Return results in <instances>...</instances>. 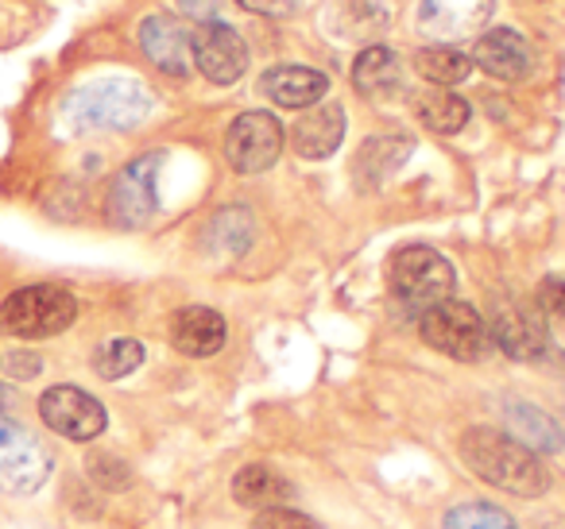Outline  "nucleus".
I'll list each match as a JSON object with an SVG mask.
<instances>
[{
    "instance_id": "f257e3e1",
    "label": "nucleus",
    "mask_w": 565,
    "mask_h": 529,
    "mask_svg": "<svg viewBox=\"0 0 565 529\" xmlns=\"http://www.w3.org/2000/svg\"><path fill=\"white\" fill-rule=\"evenodd\" d=\"M461 464L469 467L477 479H484L488 487L503 490L515 498H539L550 490V467L542 464V456L534 449H526L523 441H515L503 429H469L457 444Z\"/></svg>"
},
{
    "instance_id": "f03ea898",
    "label": "nucleus",
    "mask_w": 565,
    "mask_h": 529,
    "mask_svg": "<svg viewBox=\"0 0 565 529\" xmlns=\"http://www.w3.org/2000/svg\"><path fill=\"white\" fill-rule=\"evenodd\" d=\"M151 112L148 89L136 78H105L74 89L63 101V120L71 132H128Z\"/></svg>"
},
{
    "instance_id": "7ed1b4c3",
    "label": "nucleus",
    "mask_w": 565,
    "mask_h": 529,
    "mask_svg": "<svg viewBox=\"0 0 565 529\" xmlns=\"http://www.w3.org/2000/svg\"><path fill=\"white\" fill-rule=\"evenodd\" d=\"M74 321H78V302L71 290L55 287V282L24 287L0 305V328L20 341H47V336L66 333Z\"/></svg>"
},
{
    "instance_id": "20e7f679",
    "label": "nucleus",
    "mask_w": 565,
    "mask_h": 529,
    "mask_svg": "<svg viewBox=\"0 0 565 529\" xmlns=\"http://www.w3.org/2000/svg\"><path fill=\"white\" fill-rule=\"evenodd\" d=\"M418 333L434 352L457 359V364H480L492 348L488 321L469 302H457V298L426 305L423 317H418Z\"/></svg>"
},
{
    "instance_id": "39448f33",
    "label": "nucleus",
    "mask_w": 565,
    "mask_h": 529,
    "mask_svg": "<svg viewBox=\"0 0 565 529\" xmlns=\"http://www.w3.org/2000/svg\"><path fill=\"white\" fill-rule=\"evenodd\" d=\"M387 287H392V294L399 302L426 310V305L454 298L457 271L430 244H407V248H399L387 259Z\"/></svg>"
},
{
    "instance_id": "423d86ee",
    "label": "nucleus",
    "mask_w": 565,
    "mask_h": 529,
    "mask_svg": "<svg viewBox=\"0 0 565 529\" xmlns=\"http://www.w3.org/2000/svg\"><path fill=\"white\" fill-rule=\"evenodd\" d=\"M163 151L132 159L105 194V217L117 228H143L159 209V171H163Z\"/></svg>"
},
{
    "instance_id": "0eeeda50",
    "label": "nucleus",
    "mask_w": 565,
    "mask_h": 529,
    "mask_svg": "<svg viewBox=\"0 0 565 529\" xmlns=\"http://www.w3.org/2000/svg\"><path fill=\"white\" fill-rule=\"evenodd\" d=\"M51 452L20 421L0 413V490L35 495L51 479Z\"/></svg>"
},
{
    "instance_id": "6e6552de",
    "label": "nucleus",
    "mask_w": 565,
    "mask_h": 529,
    "mask_svg": "<svg viewBox=\"0 0 565 529\" xmlns=\"http://www.w3.org/2000/svg\"><path fill=\"white\" fill-rule=\"evenodd\" d=\"M40 418H43V425H47L51 433L66 436V441H78V444L97 441V436L105 433V425H109V413H105V406L97 402L89 390L71 387V382H58V387L43 390Z\"/></svg>"
},
{
    "instance_id": "1a4fd4ad",
    "label": "nucleus",
    "mask_w": 565,
    "mask_h": 529,
    "mask_svg": "<svg viewBox=\"0 0 565 529\" xmlns=\"http://www.w3.org/2000/svg\"><path fill=\"white\" fill-rule=\"evenodd\" d=\"M282 151V125L271 112H241L225 132V163L236 174H259L275 166Z\"/></svg>"
},
{
    "instance_id": "9d476101",
    "label": "nucleus",
    "mask_w": 565,
    "mask_h": 529,
    "mask_svg": "<svg viewBox=\"0 0 565 529\" xmlns=\"http://www.w3.org/2000/svg\"><path fill=\"white\" fill-rule=\"evenodd\" d=\"M190 55H194L198 74L213 86H233L248 71V47L241 32L221 20H205L190 32Z\"/></svg>"
},
{
    "instance_id": "9b49d317",
    "label": "nucleus",
    "mask_w": 565,
    "mask_h": 529,
    "mask_svg": "<svg viewBox=\"0 0 565 529\" xmlns=\"http://www.w3.org/2000/svg\"><path fill=\"white\" fill-rule=\"evenodd\" d=\"M492 344L511 359H542L550 348V325L534 302H508L488 325Z\"/></svg>"
},
{
    "instance_id": "f8f14e48",
    "label": "nucleus",
    "mask_w": 565,
    "mask_h": 529,
    "mask_svg": "<svg viewBox=\"0 0 565 529\" xmlns=\"http://www.w3.org/2000/svg\"><path fill=\"white\" fill-rule=\"evenodd\" d=\"M495 0H423L418 4V32L438 43L469 40L492 17Z\"/></svg>"
},
{
    "instance_id": "ddd939ff",
    "label": "nucleus",
    "mask_w": 565,
    "mask_h": 529,
    "mask_svg": "<svg viewBox=\"0 0 565 529\" xmlns=\"http://www.w3.org/2000/svg\"><path fill=\"white\" fill-rule=\"evenodd\" d=\"M318 24L338 43H376L392 24L384 0H330L318 17Z\"/></svg>"
},
{
    "instance_id": "4468645a",
    "label": "nucleus",
    "mask_w": 565,
    "mask_h": 529,
    "mask_svg": "<svg viewBox=\"0 0 565 529\" xmlns=\"http://www.w3.org/2000/svg\"><path fill=\"white\" fill-rule=\"evenodd\" d=\"M140 47H143V55H148L163 74H171V78H186V74L194 71L190 32L174 17L156 12V17L143 20L140 24Z\"/></svg>"
},
{
    "instance_id": "2eb2a0df",
    "label": "nucleus",
    "mask_w": 565,
    "mask_h": 529,
    "mask_svg": "<svg viewBox=\"0 0 565 529\" xmlns=\"http://www.w3.org/2000/svg\"><path fill=\"white\" fill-rule=\"evenodd\" d=\"M472 58H477L480 71L495 82H519V78H526L534 66L531 43L519 32H511V28H492V32L480 35Z\"/></svg>"
},
{
    "instance_id": "dca6fc26",
    "label": "nucleus",
    "mask_w": 565,
    "mask_h": 529,
    "mask_svg": "<svg viewBox=\"0 0 565 529\" xmlns=\"http://www.w3.org/2000/svg\"><path fill=\"white\" fill-rule=\"evenodd\" d=\"M225 317L210 305H186L171 321V344L190 359H210L225 348Z\"/></svg>"
},
{
    "instance_id": "f3484780",
    "label": "nucleus",
    "mask_w": 565,
    "mask_h": 529,
    "mask_svg": "<svg viewBox=\"0 0 565 529\" xmlns=\"http://www.w3.org/2000/svg\"><path fill=\"white\" fill-rule=\"evenodd\" d=\"M341 140H345L341 105H318L291 125V151L299 159H330L341 148Z\"/></svg>"
},
{
    "instance_id": "a211bd4d",
    "label": "nucleus",
    "mask_w": 565,
    "mask_h": 529,
    "mask_svg": "<svg viewBox=\"0 0 565 529\" xmlns=\"http://www.w3.org/2000/svg\"><path fill=\"white\" fill-rule=\"evenodd\" d=\"M411 151H415L411 136H392V132L372 136V140L361 143V151H356V159H353V182L364 194H372V190H380L403 163H407Z\"/></svg>"
},
{
    "instance_id": "6ab92c4d",
    "label": "nucleus",
    "mask_w": 565,
    "mask_h": 529,
    "mask_svg": "<svg viewBox=\"0 0 565 529\" xmlns=\"http://www.w3.org/2000/svg\"><path fill=\"white\" fill-rule=\"evenodd\" d=\"M259 89L279 109H310V105H318L326 97L330 78L322 71H310V66H271L259 78Z\"/></svg>"
},
{
    "instance_id": "aec40b11",
    "label": "nucleus",
    "mask_w": 565,
    "mask_h": 529,
    "mask_svg": "<svg viewBox=\"0 0 565 529\" xmlns=\"http://www.w3.org/2000/svg\"><path fill=\"white\" fill-rule=\"evenodd\" d=\"M503 418H508L511 436H515V441H523L526 449L562 452L565 433H562V425H557V421L542 410V406L523 402V398H511V402H503Z\"/></svg>"
},
{
    "instance_id": "412c9836",
    "label": "nucleus",
    "mask_w": 565,
    "mask_h": 529,
    "mask_svg": "<svg viewBox=\"0 0 565 529\" xmlns=\"http://www.w3.org/2000/svg\"><path fill=\"white\" fill-rule=\"evenodd\" d=\"M233 498L248 510H267L291 498V483L267 464H244L233 479Z\"/></svg>"
},
{
    "instance_id": "4be33fe9",
    "label": "nucleus",
    "mask_w": 565,
    "mask_h": 529,
    "mask_svg": "<svg viewBox=\"0 0 565 529\" xmlns=\"http://www.w3.org/2000/svg\"><path fill=\"white\" fill-rule=\"evenodd\" d=\"M415 117L423 120L426 132L434 136H457L465 125H469L472 109L465 97L449 94V89H426V94L415 97Z\"/></svg>"
},
{
    "instance_id": "5701e85b",
    "label": "nucleus",
    "mask_w": 565,
    "mask_h": 529,
    "mask_svg": "<svg viewBox=\"0 0 565 529\" xmlns=\"http://www.w3.org/2000/svg\"><path fill=\"white\" fill-rule=\"evenodd\" d=\"M403 82V66H399V55L387 47H364L353 63V86L361 89L364 97H384V94H395Z\"/></svg>"
},
{
    "instance_id": "b1692460",
    "label": "nucleus",
    "mask_w": 565,
    "mask_h": 529,
    "mask_svg": "<svg viewBox=\"0 0 565 529\" xmlns=\"http://www.w3.org/2000/svg\"><path fill=\"white\" fill-rule=\"evenodd\" d=\"M415 71L423 74L426 82H434V86L449 89L472 74V58L454 51L449 43H434V47H423L415 55Z\"/></svg>"
},
{
    "instance_id": "393cba45",
    "label": "nucleus",
    "mask_w": 565,
    "mask_h": 529,
    "mask_svg": "<svg viewBox=\"0 0 565 529\" xmlns=\"http://www.w3.org/2000/svg\"><path fill=\"white\" fill-rule=\"evenodd\" d=\"M143 344L132 341V336H117V341H105L102 348L94 352V371L102 375V379L117 382L125 379V375H132L136 367L143 364Z\"/></svg>"
},
{
    "instance_id": "a878e982",
    "label": "nucleus",
    "mask_w": 565,
    "mask_h": 529,
    "mask_svg": "<svg viewBox=\"0 0 565 529\" xmlns=\"http://www.w3.org/2000/svg\"><path fill=\"white\" fill-rule=\"evenodd\" d=\"M446 529H519L503 506L492 503H461L446 514Z\"/></svg>"
},
{
    "instance_id": "bb28decb",
    "label": "nucleus",
    "mask_w": 565,
    "mask_h": 529,
    "mask_svg": "<svg viewBox=\"0 0 565 529\" xmlns=\"http://www.w3.org/2000/svg\"><path fill=\"white\" fill-rule=\"evenodd\" d=\"M252 529H318V521L291 506H267V510H256Z\"/></svg>"
},
{
    "instance_id": "cd10ccee",
    "label": "nucleus",
    "mask_w": 565,
    "mask_h": 529,
    "mask_svg": "<svg viewBox=\"0 0 565 529\" xmlns=\"http://www.w3.org/2000/svg\"><path fill=\"white\" fill-rule=\"evenodd\" d=\"M534 305L546 321H565V274H546L534 290Z\"/></svg>"
},
{
    "instance_id": "c85d7f7f",
    "label": "nucleus",
    "mask_w": 565,
    "mask_h": 529,
    "mask_svg": "<svg viewBox=\"0 0 565 529\" xmlns=\"http://www.w3.org/2000/svg\"><path fill=\"white\" fill-rule=\"evenodd\" d=\"M241 9L259 12V17H287V12L299 9V0H236Z\"/></svg>"
},
{
    "instance_id": "c756f323",
    "label": "nucleus",
    "mask_w": 565,
    "mask_h": 529,
    "mask_svg": "<svg viewBox=\"0 0 565 529\" xmlns=\"http://www.w3.org/2000/svg\"><path fill=\"white\" fill-rule=\"evenodd\" d=\"M179 9L186 12L190 20L205 24V20H213V12L221 9V0H179Z\"/></svg>"
},
{
    "instance_id": "7c9ffc66",
    "label": "nucleus",
    "mask_w": 565,
    "mask_h": 529,
    "mask_svg": "<svg viewBox=\"0 0 565 529\" xmlns=\"http://www.w3.org/2000/svg\"><path fill=\"white\" fill-rule=\"evenodd\" d=\"M12 375H17V379H35V375H40V356L17 352V356H12Z\"/></svg>"
}]
</instances>
